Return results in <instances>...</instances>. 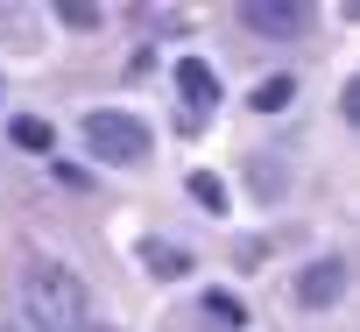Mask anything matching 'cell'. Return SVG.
Listing matches in <instances>:
<instances>
[{"label":"cell","instance_id":"7","mask_svg":"<svg viewBox=\"0 0 360 332\" xmlns=\"http://www.w3.org/2000/svg\"><path fill=\"white\" fill-rule=\"evenodd\" d=\"M290 99H297V78H283V71H276V78H262V85H255V106H262V113H283V106H290Z\"/></svg>","mask_w":360,"mask_h":332},{"label":"cell","instance_id":"2","mask_svg":"<svg viewBox=\"0 0 360 332\" xmlns=\"http://www.w3.org/2000/svg\"><path fill=\"white\" fill-rule=\"evenodd\" d=\"M85 148H92L99 162H141V155H148V127H141L134 113L99 106V113H85Z\"/></svg>","mask_w":360,"mask_h":332},{"label":"cell","instance_id":"11","mask_svg":"<svg viewBox=\"0 0 360 332\" xmlns=\"http://www.w3.org/2000/svg\"><path fill=\"white\" fill-rule=\"evenodd\" d=\"M71 29H99V8H92V0H78V8H71V0H64V8H57Z\"/></svg>","mask_w":360,"mask_h":332},{"label":"cell","instance_id":"10","mask_svg":"<svg viewBox=\"0 0 360 332\" xmlns=\"http://www.w3.org/2000/svg\"><path fill=\"white\" fill-rule=\"evenodd\" d=\"M205 311H212V318H226V325H248V304H240L233 290H205Z\"/></svg>","mask_w":360,"mask_h":332},{"label":"cell","instance_id":"9","mask_svg":"<svg viewBox=\"0 0 360 332\" xmlns=\"http://www.w3.org/2000/svg\"><path fill=\"white\" fill-rule=\"evenodd\" d=\"M15 141H22V148H36V155H43V148H50V141H57V134H50V120H36V113H22V120H15Z\"/></svg>","mask_w":360,"mask_h":332},{"label":"cell","instance_id":"5","mask_svg":"<svg viewBox=\"0 0 360 332\" xmlns=\"http://www.w3.org/2000/svg\"><path fill=\"white\" fill-rule=\"evenodd\" d=\"M176 92H184L198 113L219 99V78H212V64H198V57H184V64H176Z\"/></svg>","mask_w":360,"mask_h":332},{"label":"cell","instance_id":"4","mask_svg":"<svg viewBox=\"0 0 360 332\" xmlns=\"http://www.w3.org/2000/svg\"><path fill=\"white\" fill-rule=\"evenodd\" d=\"M346 297V262L339 255H325V262H311L304 276H297V304L304 311H325V304H339Z\"/></svg>","mask_w":360,"mask_h":332},{"label":"cell","instance_id":"3","mask_svg":"<svg viewBox=\"0 0 360 332\" xmlns=\"http://www.w3.org/2000/svg\"><path fill=\"white\" fill-rule=\"evenodd\" d=\"M240 29H255V36H304V29H311V8H283V0H240Z\"/></svg>","mask_w":360,"mask_h":332},{"label":"cell","instance_id":"1","mask_svg":"<svg viewBox=\"0 0 360 332\" xmlns=\"http://www.w3.org/2000/svg\"><path fill=\"white\" fill-rule=\"evenodd\" d=\"M22 318L36 332H85V283L64 262H29L22 269Z\"/></svg>","mask_w":360,"mask_h":332},{"label":"cell","instance_id":"8","mask_svg":"<svg viewBox=\"0 0 360 332\" xmlns=\"http://www.w3.org/2000/svg\"><path fill=\"white\" fill-rule=\"evenodd\" d=\"M191 198H198L205 212H226V184H219L212 170H191Z\"/></svg>","mask_w":360,"mask_h":332},{"label":"cell","instance_id":"6","mask_svg":"<svg viewBox=\"0 0 360 332\" xmlns=\"http://www.w3.org/2000/svg\"><path fill=\"white\" fill-rule=\"evenodd\" d=\"M141 269L169 283V276H184V269H191V255H184V248H169V241H141Z\"/></svg>","mask_w":360,"mask_h":332}]
</instances>
